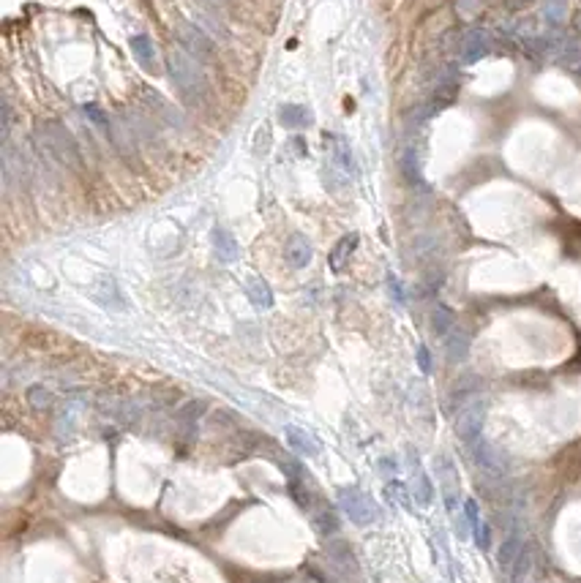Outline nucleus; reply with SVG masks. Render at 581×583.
I'll use <instances>...</instances> for the list:
<instances>
[{
  "mask_svg": "<svg viewBox=\"0 0 581 583\" xmlns=\"http://www.w3.org/2000/svg\"><path fill=\"white\" fill-rule=\"evenodd\" d=\"M33 142H36L38 153L47 156V159H52V161L65 163V166H79L82 163L79 145H77V139L71 136V131L65 129L61 120L38 123Z\"/></svg>",
  "mask_w": 581,
  "mask_h": 583,
  "instance_id": "obj_1",
  "label": "nucleus"
},
{
  "mask_svg": "<svg viewBox=\"0 0 581 583\" xmlns=\"http://www.w3.org/2000/svg\"><path fill=\"white\" fill-rule=\"evenodd\" d=\"M169 77L186 104H199L208 96V79L199 68V61L183 49H172L169 55Z\"/></svg>",
  "mask_w": 581,
  "mask_h": 583,
  "instance_id": "obj_2",
  "label": "nucleus"
},
{
  "mask_svg": "<svg viewBox=\"0 0 581 583\" xmlns=\"http://www.w3.org/2000/svg\"><path fill=\"white\" fill-rule=\"evenodd\" d=\"M339 507L344 510V516L353 520L355 526H371L382 516L380 504L366 490H360L355 486H347L339 490Z\"/></svg>",
  "mask_w": 581,
  "mask_h": 583,
  "instance_id": "obj_3",
  "label": "nucleus"
},
{
  "mask_svg": "<svg viewBox=\"0 0 581 583\" xmlns=\"http://www.w3.org/2000/svg\"><path fill=\"white\" fill-rule=\"evenodd\" d=\"M470 455H472L475 466H478L483 474H488V477L502 480V477L511 472V458L502 453L497 445H491L488 439H483V436H481L478 442L470 445Z\"/></svg>",
  "mask_w": 581,
  "mask_h": 583,
  "instance_id": "obj_4",
  "label": "nucleus"
},
{
  "mask_svg": "<svg viewBox=\"0 0 581 583\" xmlns=\"http://www.w3.org/2000/svg\"><path fill=\"white\" fill-rule=\"evenodd\" d=\"M483 422H486V401L472 398L456 415V436L470 447L472 442H478L483 436Z\"/></svg>",
  "mask_w": 581,
  "mask_h": 583,
  "instance_id": "obj_5",
  "label": "nucleus"
},
{
  "mask_svg": "<svg viewBox=\"0 0 581 583\" xmlns=\"http://www.w3.org/2000/svg\"><path fill=\"white\" fill-rule=\"evenodd\" d=\"M434 472H437V483L442 490L445 507L451 516H458V502H461V483H458V472L453 466V461L448 455H437L434 458Z\"/></svg>",
  "mask_w": 581,
  "mask_h": 583,
  "instance_id": "obj_6",
  "label": "nucleus"
},
{
  "mask_svg": "<svg viewBox=\"0 0 581 583\" xmlns=\"http://www.w3.org/2000/svg\"><path fill=\"white\" fill-rule=\"evenodd\" d=\"M407 463H410V490H412V499L418 507H431L434 502V486L428 480V472L423 469V461L420 455L407 447Z\"/></svg>",
  "mask_w": 581,
  "mask_h": 583,
  "instance_id": "obj_7",
  "label": "nucleus"
},
{
  "mask_svg": "<svg viewBox=\"0 0 581 583\" xmlns=\"http://www.w3.org/2000/svg\"><path fill=\"white\" fill-rule=\"evenodd\" d=\"M175 35H178V41H180L183 52H189L192 58H196V61H208V58H213L216 44L205 35L202 28H196V25H192V22H180V25H178V31H175Z\"/></svg>",
  "mask_w": 581,
  "mask_h": 583,
  "instance_id": "obj_8",
  "label": "nucleus"
},
{
  "mask_svg": "<svg viewBox=\"0 0 581 583\" xmlns=\"http://www.w3.org/2000/svg\"><path fill=\"white\" fill-rule=\"evenodd\" d=\"M491 49V35L486 31H481V28H472V31L461 33V38H458V55H461V61L464 63H475V61H481L486 52Z\"/></svg>",
  "mask_w": 581,
  "mask_h": 583,
  "instance_id": "obj_9",
  "label": "nucleus"
},
{
  "mask_svg": "<svg viewBox=\"0 0 581 583\" xmlns=\"http://www.w3.org/2000/svg\"><path fill=\"white\" fill-rule=\"evenodd\" d=\"M93 300L98 305L109 308V311H126V297H123V292L118 287V281L109 278V275H101L93 284Z\"/></svg>",
  "mask_w": 581,
  "mask_h": 583,
  "instance_id": "obj_10",
  "label": "nucleus"
},
{
  "mask_svg": "<svg viewBox=\"0 0 581 583\" xmlns=\"http://www.w3.org/2000/svg\"><path fill=\"white\" fill-rule=\"evenodd\" d=\"M284 439L290 445L292 453H297L300 458H320V442L300 425H284Z\"/></svg>",
  "mask_w": 581,
  "mask_h": 583,
  "instance_id": "obj_11",
  "label": "nucleus"
},
{
  "mask_svg": "<svg viewBox=\"0 0 581 583\" xmlns=\"http://www.w3.org/2000/svg\"><path fill=\"white\" fill-rule=\"evenodd\" d=\"M284 257H287L290 267H295V270L309 267L311 259H314V248H311L309 237H306V234H300V232L290 234V240H287V246H284Z\"/></svg>",
  "mask_w": 581,
  "mask_h": 583,
  "instance_id": "obj_12",
  "label": "nucleus"
},
{
  "mask_svg": "<svg viewBox=\"0 0 581 583\" xmlns=\"http://www.w3.org/2000/svg\"><path fill=\"white\" fill-rule=\"evenodd\" d=\"M478 390H481V379L478 376H461L456 385H453V392L448 398V409L451 412H458L464 404H470L472 398H478Z\"/></svg>",
  "mask_w": 581,
  "mask_h": 583,
  "instance_id": "obj_13",
  "label": "nucleus"
},
{
  "mask_svg": "<svg viewBox=\"0 0 581 583\" xmlns=\"http://www.w3.org/2000/svg\"><path fill=\"white\" fill-rule=\"evenodd\" d=\"M442 341H445V357H448L451 362H464V360L470 357V346H472V341H470V333H467V330L453 327Z\"/></svg>",
  "mask_w": 581,
  "mask_h": 583,
  "instance_id": "obj_14",
  "label": "nucleus"
},
{
  "mask_svg": "<svg viewBox=\"0 0 581 583\" xmlns=\"http://www.w3.org/2000/svg\"><path fill=\"white\" fill-rule=\"evenodd\" d=\"M131 52H134V58H137V63L142 65L145 71H153V74H159V55H156V47H153V41L148 38V35H134L131 38Z\"/></svg>",
  "mask_w": 581,
  "mask_h": 583,
  "instance_id": "obj_15",
  "label": "nucleus"
},
{
  "mask_svg": "<svg viewBox=\"0 0 581 583\" xmlns=\"http://www.w3.org/2000/svg\"><path fill=\"white\" fill-rule=\"evenodd\" d=\"M311 526L323 534V537H333V534H339V529H341V520H339V516H336V510L333 507H327V504H317L311 513Z\"/></svg>",
  "mask_w": 581,
  "mask_h": 583,
  "instance_id": "obj_16",
  "label": "nucleus"
},
{
  "mask_svg": "<svg viewBox=\"0 0 581 583\" xmlns=\"http://www.w3.org/2000/svg\"><path fill=\"white\" fill-rule=\"evenodd\" d=\"M246 294H249L251 305L259 308V311L273 308V292H270V287H268V281H265V278H259V275H249V278H246Z\"/></svg>",
  "mask_w": 581,
  "mask_h": 583,
  "instance_id": "obj_17",
  "label": "nucleus"
},
{
  "mask_svg": "<svg viewBox=\"0 0 581 583\" xmlns=\"http://www.w3.org/2000/svg\"><path fill=\"white\" fill-rule=\"evenodd\" d=\"M213 248H216V257L222 262H235L238 259V254H240V248H238V243H235V237H232V232H226V229L216 227L213 229Z\"/></svg>",
  "mask_w": 581,
  "mask_h": 583,
  "instance_id": "obj_18",
  "label": "nucleus"
},
{
  "mask_svg": "<svg viewBox=\"0 0 581 583\" xmlns=\"http://www.w3.org/2000/svg\"><path fill=\"white\" fill-rule=\"evenodd\" d=\"M279 123H281L284 129L297 131L311 123V112H309L306 106H300V104H287V106L279 109Z\"/></svg>",
  "mask_w": 581,
  "mask_h": 583,
  "instance_id": "obj_19",
  "label": "nucleus"
},
{
  "mask_svg": "<svg viewBox=\"0 0 581 583\" xmlns=\"http://www.w3.org/2000/svg\"><path fill=\"white\" fill-rule=\"evenodd\" d=\"M357 240H360V237L353 232V234H344V237L336 243V248H333V254H330V270H333V273H341V267L347 264V259L353 257V251L357 248Z\"/></svg>",
  "mask_w": 581,
  "mask_h": 583,
  "instance_id": "obj_20",
  "label": "nucleus"
},
{
  "mask_svg": "<svg viewBox=\"0 0 581 583\" xmlns=\"http://www.w3.org/2000/svg\"><path fill=\"white\" fill-rule=\"evenodd\" d=\"M453 327H456V317H453V311L448 308V305H440V303H437V305L431 308V333H434V335H440V338H445Z\"/></svg>",
  "mask_w": 581,
  "mask_h": 583,
  "instance_id": "obj_21",
  "label": "nucleus"
},
{
  "mask_svg": "<svg viewBox=\"0 0 581 583\" xmlns=\"http://www.w3.org/2000/svg\"><path fill=\"white\" fill-rule=\"evenodd\" d=\"M524 551V545H521V537L518 534H508L505 540H502V545H499V551H497V561H499V567L502 570H511L513 567V561L518 559V553Z\"/></svg>",
  "mask_w": 581,
  "mask_h": 583,
  "instance_id": "obj_22",
  "label": "nucleus"
},
{
  "mask_svg": "<svg viewBox=\"0 0 581 583\" xmlns=\"http://www.w3.org/2000/svg\"><path fill=\"white\" fill-rule=\"evenodd\" d=\"M202 415H205V404H202V401H189V404H183V406L178 409L175 420H178V425H180L183 431H192Z\"/></svg>",
  "mask_w": 581,
  "mask_h": 583,
  "instance_id": "obj_23",
  "label": "nucleus"
},
{
  "mask_svg": "<svg viewBox=\"0 0 581 583\" xmlns=\"http://www.w3.org/2000/svg\"><path fill=\"white\" fill-rule=\"evenodd\" d=\"M387 496L393 499V502H398L404 510H412V504H415V499H412V490L404 486V483H398V480H390L385 486Z\"/></svg>",
  "mask_w": 581,
  "mask_h": 583,
  "instance_id": "obj_24",
  "label": "nucleus"
},
{
  "mask_svg": "<svg viewBox=\"0 0 581 583\" xmlns=\"http://www.w3.org/2000/svg\"><path fill=\"white\" fill-rule=\"evenodd\" d=\"M529 570H532V553H529V548H524L518 553L516 561H513V567H511V581L524 583V578L529 575Z\"/></svg>",
  "mask_w": 581,
  "mask_h": 583,
  "instance_id": "obj_25",
  "label": "nucleus"
},
{
  "mask_svg": "<svg viewBox=\"0 0 581 583\" xmlns=\"http://www.w3.org/2000/svg\"><path fill=\"white\" fill-rule=\"evenodd\" d=\"M52 401H55V395L44 388V385H33V388H28V404H31L33 409H49Z\"/></svg>",
  "mask_w": 581,
  "mask_h": 583,
  "instance_id": "obj_26",
  "label": "nucleus"
},
{
  "mask_svg": "<svg viewBox=\"0 0 581 583\" xmlns=\"http://www.w3.org/2000/svg\"><path fill=\"white\" fill-rule=\"evenodd\" d=\"M401 169H404V177H407L410 183H420V163H418V156H415L412 147L404 150V156H401Z\"/></svg>",
  "mask_w": 581,
  "mask_h": 583,
  "instance_id": "obj_27",
  "label": "nucleus"
},
{
  "mask_svg": "<svg viewBox=\"0 0 581 583\" xmlns=\"http://www.w3.org/2000/svg\"><path fill=\"white\" fill-rule=\"evenodd\" d=\"M327 553H330L336 561H341V564H347V567H355L353 548H350L347 543H341V540H330V543H327Z\"/></svg>",
  "mask_w": 581,
  "mask_h": 583,
  "instance_id": "obj_28",
  "label": "nucleus"
},
{
  "mask_svg": "<svg viewBox=\"0 0 581 583\" xmlns=\"http://www.w3.org/2000/svg\"><path fill=\"white\" fill-rule=\"evenodd\" d=\"M82 115H85V118H88L93 126H98V129H101L104 134H107V136H109V129H112V123H109V118L101 112V106H96V104H85V106H82Z\"/></svg>",
  "mask_w": 581,
  "mask_h": 583,
  "instance_id": "obj_29",
  "label": "nucleus"
},
{
  "mask_svg": "<svg viewBox=\"0 0 581 583\" xmlns=\"http://www.w3.org/2000/svg\"><path fill=\"white\" fill-rule=\"evenodd\" d=\"M543 17H546V22L549 25H559L562 19H565V3L562 0H546V6H543Z\"/></svg>",
  "mask_w": 581,
  "mask_h": 583,
  "instance_id": "obj_30",
  "label": "nucleus"
},
{
  "mask_svg": "<svg viewBox=\"0 0 581 583\" xmlns=\"http://www.w3.org/2000/svg\"><path fill=\"white\" fill-rule=\"evenodd\" d=\"M112 417L121 420L123 425H134V422L139 420V406L137 404H121V406L112 409Z\"/></svg>",
  "mask_w": 581,
  "mask_h": 583,
  "instance_id": "obj_31",
  "label": "nucleus"
},
{
  "mask_svg": "<svg viewBox=\"0 0 581 583\" xmlns=\"http://www.w3.org/2000/svg\"><path fill=\"white\" fill-rule=\"evenodd\" d=\"M464 518L470 523V532H475L481 526V507L475 499H464Z\"/></svg>",
  "mask_w": 581,
  "mask_h": 583,
  "instance_id": "obj_32",
  "label": "nucleus"
},
{
  "mask_svg": "<svg viewBox=\"0 0 581 583\" xmlns=\"http://www.w3.org/2000/svg\"><path fill=\"white\" fill-rule=\"evenodd\" d=\"M472 537H475V543H478L481 551H488V545H491V526L486 520H481V526L472 532Z\"/></svg>",
  "mask_w": 581,
  "mask_h": 583,
  "instance_id": "obj_33",
  "label": "nucleus"
},
{
  "mask_svg": "<svg viewBox=\"0 0 581 583\" xmlns=\"http://www.w3.org/2000/svg\"><path fill=\"white\" fill-rule=\"evenodd\" d=\"M387 289H390V294H393V300L398 303V305H404V289H401V281L393 275V273H387Z\"/></svg>",
  "mask_w": 581,
  "mask_h": 583,
  "instance_id": "obj_34",
  "label": "nucleus"
},
{
  "mask_svg": "<svg viewBox=\"0 0 581 583\" xmlns=\"http://www.w3.org/2000/svg\"><path fill=\"white\" fill-rule=\"evenodd\" d=\"M415 355H418V368L423 371V374H431V355H428V346L426 344H420L418 349H415Z\"/></svg>",
  "mask_w": 581,
  "mask_h": 583,
  "instance_id": "obj_35",
  "label": "nucleus"
},
{
  "mask_svg": "<svg viewBox=\"0 0 581 583\" xmlns=\"http://www.w3.org/2000/svg\"><path fill=\"white\" fill-rule=\"evenodd\" d=\"M11 106L8 104H3V142H8V136H11Z\"/></svg>",
  "mask_w": 581,
  "mask_h": 583,
  "instance_id": "obj_36",
  "label": "nucleus"
},
{
  "mask_svg": "<svg viewBox=\"0 0 581 583\" xmlns=\"http://www.w3.org/2000/svg\"><path fill=\"white\" fill-rule=\"evenodd\" d=\"M380 469H382V474H387V477L398 472V466H396V461H393L390 455H387V458H380Z\"/></svg>",
  "mask_w": 581,
  "mask_h": 583,
  "instance_id": "obj_37",
  "label": "nucleus"
},
{
  "mask_svg": "<svg viewBox=\"0 0 581 583\" xmlns=\"http://www.w3.org/2000/svg\"><path fill=\"white\" fill-rule=\"evenodd\" d=\"M571 28H573L576 35H581V6L573 11V17H571Z\"/></svg>",
  "mask_w": 581,
  "mask_h": 583,
  "instance_id": "obj_38",
  "label": "nucleus"
},
{
  "mask_svg": "<svg viewBox=\"0 0 581 583\" xmlns=\"http://www.w3.org/2000/svg\"><path fill=\"white\" fill-rule=\"evenodd\" d=\"M573 74H576V77H579V79H581V63H576V65H573Z\"/></svg>",
  "mask_w": 581,
  "mask_h": 583,
  "instance_id": "obj_39",
  "label": "nucleus"
}]
</instances>
